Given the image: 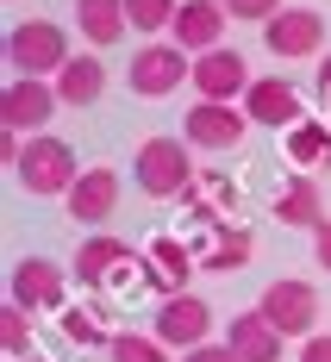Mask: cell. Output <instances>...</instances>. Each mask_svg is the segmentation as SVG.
I'll return each instance as SVG.
<instances>
[{
	"instance_id": "obj_23",
	"label": "cell",
	"mask_w": 331,
	"mask_h": 362,
	"mask_svg": "<svg viewBox=\"0 0 331 362\" xmlns=\"http://www.w3.org/2000/svg\"><path fill=\"white\" fill-rule=\"evenodd\" d=\"M288 163H300L306 175H313V169H325V163H331V125L300 119L294 132H288Z\"/></svg>"
},
{
	"instance_id": "obj_27",
	"label": "cell",
	"mask_w": 331,
	"mask_h": 362,
	"mask_svg": "<svg viewBox=\"0 0 331 362\" xmlns=\"http://www.w3.org/2000/svg\"><path fill=\"white\" fill-rule=\"evenodd\" d=\"M0 344H6V356H32V313L25 306H13L6 300V313H0Z\"/></svg>"
},
{
	"instance_id": "obj_25",
	"label": "cell",
	"mask_w": 331,
	"mask_h": 362,
	"mask_svg": "<svg viewBox=\"0 0 331 362\" xmlns=\"http://www.w3.org/2000/svg\"><path fill=\"white\" fill-rule=\"evenodd\" d=\"M175 13H182V0H125V19H132V32H169L175 25Z\"/></svg>"
},
{
	"instance_id": "obj_7",
	"label": "cell",
	"mask_w": 331,
	"mask_h": 362,
	"mask_svg": "<svg viewBox=\"0 0 331 362\" xmlns=\"http://www.w3.org/2000/svg\"><path fill=\"white\" fill-rule=\"evenodd\" d=\"M6 300L25 306V313H63V300H69L63 262H50V256H19V262H13V281H6Z\"/></svg>"
},
{
	"instance_id": "obj_16",
	"label": "cell",
	"mask_w": 331,
	"mask_h": 362,
	"mask_svg": "<svg viewBox=\"0 0 331 362\" xmlns=\"http://www.w3.org/2000/svg\"><path fill=\"white\" fill-rule=\"evenodd\" d=\"M200 262H194V250H187L182 238H150V250H144V281L163 300L169 293H187V275H194Z\"/></svg>"
},
{
	"instance_id": "obj_24",
	"label": "cell",
	"mask_w": 331,
	"mask_h": 362,
	"mask_svg": "<svg viewBox=\"0 0 331 362\" xmlns=\"http://www.w3.org/2000/svg\"><path fill=\"white\" fill-rule=\"evenodd\" d=\"M187 200H194V213L207 218V225H219L225 213H238V187L225 175H194L187 181Z\"/></svg>"
},
{
	"instance_id": "obj_11",
	"label": "cell",
	"mask_w": 331,
	"mask_h": 362,
	"mask_svg": "<svg viewBox=\"0 0 331 362\" xmlns=\"http://www.w3.org/2000/svg\"><path fill=\"white\" fill-rule=\"evenodd\" d=\"M250 81H257V75H250V63H244V50H207V57H194V94H200V100H231V107H238V100H244V94H250Z\"/></svg>"
},
{
	"instance_id": "obj_9",
	"label": "cell",
	"mask_w": 331,
	"mask_h": 362,
	"mask_svg": "<svg viewBox=\"0 0 331 362\" xmlns=\"http://www.w3.org/2000/svg\"><path fill=\"white\" fill-rule=\"evenodd\" d=\"M262 44H269V57H281V63L319 57V50H325V19H319L313 6H281V13L262 25Z\"/></svg>"
},
{
	"instance_id": "obj_17",
	"label": "cell",
	"mask_w": 331,
	"mask_h": 362,
	"mask_svg": "<svg viewBox=\"0 0 331 362\" xmlns=\"http://www.w3.org/2000/svg\"><path fill=\"white\" fill-rule=\"evenodd\" d=\"M275 218L294 225V231H319L325 225V194H319V181L306 175V169L275 187Z\"/></svg>"
},
{
	"instance_id": "obj_5",
	"label": "cell",
	"mask_w": 331,
	"mask_h": 362,
	"mask_svg": "<svg viewBox=\"0 0 331 362\" xmlns=\"http://www.w3.org/2000/svg\"><path fill=\"white\" fill-rule=\"evenodd\" d=\"M57 112H63L57 81H37V75H13V81H6V94H0V125H6V132H19V138H37Z\"/></svg>"
},
{
	"instance_id": "obj_29",
	"label": "cell",
	"mask_w": 331,
	"mask_h": 362,
	"mask_svg": "<svg viewBox=\"0 0 331 362\" xmlns=\"http://www.w3.org/2000/svg\"><path fill=\"white\" fill-rule=\"evenodd\" d=\"M182 362H244V356H238L231 344H200V350H187Z\"/></svg>"
},
{
	"instance_id": "obj_12",
	"label": "cell",
	"mask_w": 331,
	"mask_h": 362,
	"mask_svg": "<svg viewBox=\"0 0 331 362\" xmlns=\"http://www.w3.org/2000/svg\"><path fill=\"white\" fill-rule=\"evenodd\" d=\"M238 107L250 112V125H275V132H294L300 119H306L300 88H294V81H281V75H257V81H250V94H244Z\"/></svg>"
},
{
	"instance_id": "obj_22",
	"label": "cell",
	"mask_w": 331,
	"mask_h": 362,
	"mask_svg": "<svg viewBox=\"0 0 331 362\" xmlns=\"http://www.w3.org/2000/svg\"><path fill=\"white\" fill-rule=\"evenodd\" d=\"M57 325H63V337L81 344V350H112V337H119V331H107V313H100V306H63Z\"/></svg>"
},
{
	"instance_id": "obj_2",
	"label": "cell",
	"mask_w": 331,
	"mask_h": 362,
	"mask_svg": "<svg viewBox=\"0 0 331 362\" xmlns=\"http://www.w3.org/2000/svg\"><path fill=\"white\" fill-rule=\"evenodd\" d=\"M187 138H144L138 156H132V181H138V194L150 200H175L187 194V181H194V163H187Z\"/></svg>"
},
{
	"instance_id": "obj_31",
	"label": "cell",
	"mask_w": 331,
	"mask_h": 362,
	"mask_svg": "<svg viewBox=\"0 0 331 362\" xmlns=\"http://www.w3.org/2000/svg\"><path fill=\"white\" fill-rule=\"evenodd\" d=\"M313 256H319V269H331V218L313 231Z\"/></svg>"
},
{
	"instance_id": "obj_28",
	"label": "cell",
	"mask_w": 331,
	"mask_h": 362,
	"mask_svg": "<svg viewBox=\"0 0 331 362\" xmlns=\"http://www.w3.org/2000/svg\"><path fill=\"white\" fill-rule=\"evenodd\" d=\"M219 6L231 19H257V25H269V19L281 13V0H219Z\"/></svg>"
},
{
	"instance_id": "obj_6",
	"label": "cell",
	"mask_w": 331,
	"mask_h": 362,
	"mask_svg": "<svg viewBox=\"0 0 331 362\" xmlns=\"http://www.w3.org/2000/svg\"><path fill=\"white\" fill-rule=\"evenodd\" d=\"M257 313L281 331V337H300V344H306V337H313V325H319V293H313V281L281 275V281H269V288H262Z\"/></svg>"
},
{
	"instance_id": "obj_1",
	"label": "cell",
	"mask_w": 331,
	"mask_h": 362,
	"mask_svg": "<svg viewBox=\"0 0 331 362\" xmlns=\"http://www.w3.org/2000/svg\"><path fill=\"white\" fill-rule=\"evenodd\" d=\"M69 32L57 25V19H25V25H13L6 32V63L13 75H37V81H57V69L69 63Z\"/></svg>"
},
{
	"instance_id": "obj_20",
	"label": "cell",
	"mask_w": 331,
	"mask_h": 362,
	"mask_svg": "<svg viewBox=\"0 0 331 362\" xmlns=\"http://www.w3.org/2000/svg\"><path fill=\"white\" fill-rule=\"evenodd\" d=\"M57 94H63V107H94L100 94H107V63L100 57H69L63 69H57Z\"/></svg>"
},
{
	"instance_id": "obj_13",
	"label": "cell",
	"mask_w": 331,
	"mask_h": 362,
	"mask_svg": "<svg viewBox=\"0 0 331 362\" xmlns=\"http://www.w3.org/2000/svg\"><path fill=\"white\" fill-rule=\"evenodd\" d=\"M132 262H144V256L132 250L125 238L100 231V238H88V244H81V256H75V275H81L88 288H107V281H125V275H144V269H132Z\"/></svg>"
},
{
	"instance_id": "obj_21",
	"label": "cell",
	"mask_w": 331,
	"mask_h": 362,
	"mask_svg": "<svg viewBox=\"0 0 331 362\" xmlns=\"http://www.w3.org/2000/svg\"><path fill=\"white\" fill-rule=\"evenodd\" d=\"M125 0H75V32L88 37L94 50H107V44H119L125 37Z\"/></svg>"
},
{
	"instance_id": "obj_26",
	"label": "cell",
	"mask_w": 331,
	"mask_h": 362,
	"mask_svg": "<svg viewBox=\"0 0 331 362\" xmlns=\"http://www.w3.org/2000/svg\"><path fill=\"white\" fill-rule=\"evenodd\" d=\"M107 356L112 362H169V344L163 337H138V331H119Z\"/></svg>"
},
{
	"instance_id": "obj_32",
	"label": "cell",
	"mask_w": 331,
	"mask_h": 362,
	"mask_svg": "<svg viewBox=\"0 0 331 362\" xmlns=\"http://www.w3.org/2000/svg\"><path fill=\"white\" fill-rule=\"evenodd\" d=\"M319 100L331 107V57H319Z\"/></svg>"
},
{
	"instance_id": "obj_19",
	"label": "cell",
	"mask_w": 331,
	"mask_h": 362,
	"mask_svg": "<svg viewBox=\"0 0 331 362\" xmlns=\"http://www.w3.org/2000/svg\"><path fill=\"white\" fill-rule=\"evenodd\" d=\"M225 344H231L244 362H281V344H288V337L269 325L262 313H238V319L225 325Z\"/></svg>"
},
{
	"instance_id": "obj_14",
	"label": "cell",
	"mask_w": 331,
	"mask_h": 362,
	"mask_svg": "<svg viewBox=\"0 0 331 362\" xmlns=\"http://www.w3.org/2000/svg\"><path fill=\"white\" fill-rule=\"evenodd\" d=\"M69 218L75 225H107L112 213H119V169H107V163H94V169H81V181L69 187Z\"/></svg>"
},
{
	"instance_id": "obj_15",
	"label": "cell",
	"mask_w": 331,
	"mask_h": 362,
	"mask_svg": "<svg viewBox=\"0 0 331 362\" xmlns=\"http://www.w3.org/2000/svg\"><path fill=\"white\" fill-rule=\"evenodd\" d=\"M225 13L219 0H182V13H175V25H169V37L182 44L187 57H207V50H219V37H225Z\"/></svg>"
},
{
	"instance_id": "obj_30",
	"label": "cell",
	"mask_w": 331,
	"mask_h": 362,
	"mask_svg": "<svg viewBox=\"0 0 331 362\" xmlns=\"http://www.w3.org/2000/svg\"><path fill=\"white\" fill-rule=\"evenodd\" d=\"M300 362H331V337L325 331H313V337L300 344Z\"/></svg>"
},
{
	"instance_id": "obj_4",
	"label": "cell",
	"mask_w": 331,
	"mask_h": 362,
	"mask_svg": "<svg viewBox=\"0 0 331 362\" xmlns=\"http://www.w3.org/2000/svg\"><path fill=\"white\" fill-rule=\"evenodd\" d=\"M125 81H132L138 100H163V94H175L182 81H194V63H187V50L175 37H156V44H144V50L132 57Z\"/></svg>"
},
{
	"instance_id": "obj_18",
	"label": "cell",
	"mask_w": 331,
	"mask_h": 362,
	"mask_svg": "<svg viewBox=\"0 0 331 362\" xmlns=\"http://www.w3.org/2000/svg\"><path fill=\"white\" fill-rule=\"evenodd\" d=\"M250 250H257V238H250L244 225L219 218V225H207V238H200L194 262H200V269H219V275H231V269H244V262H250Z\"/></svg>"
},
{
	"instance_id": "obj_8",
	"label": "cell",
	"mask_w": 331,
	"mask_h": 362,
	"mask_svg": "<svg viewBox=\"0 0 331 362\" xmlns=\"http://www.w3.org/2000/svg\"><path fill=\"white\" fill-rule=\"evenodd\" d=\"M244 132H250V112L231 107V100H194L182 119V138L194 150H238Z\"/></svg>"
},
{
	"instance_id": "obj_10",
	"label": "cell",
	"mask_w": 331,
	"mask_h": 362,
	"mask_svg": "<svg viewBox=\"0 0 331 362\" xmlns=\"http://www.w3.org/2000/svg\"><path fill=\"white\" fill-rule=\"evenodd\" d=\"M156 337L169 344V350H200V344H213V306L200 300V293H169L163 306H156Z\"/></svg>"
},
{
	"instance_id": "obj_3",
	"label": "cell",
	"mask_w": 331,
	"mask_h": 362,
	"mask_svg": "<svg viewBox=\"0 0 331 362\" xmlns=\"http://www.w3.org/2000/svg\"><path fill=\"white\" fill-rule=\"evenodd\" d=\"M13 175L25 181L37 200H69V187L81 181V163H75V150L63 144V138L37 132V138H25V156H19Z\"/></svg>"
}]
</instances>
